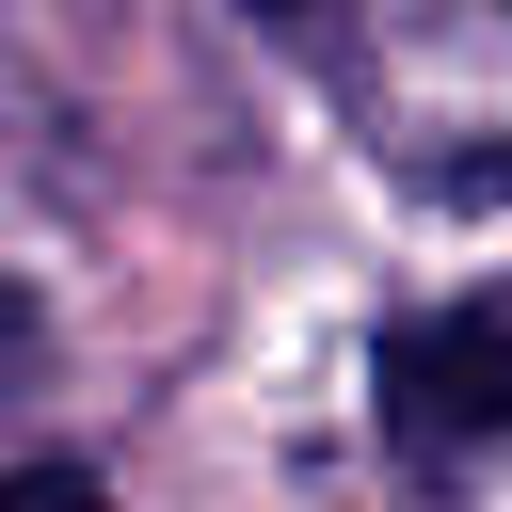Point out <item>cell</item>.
<instances>
[{
  "label": "cell",
  "instance_id": "obj_1",
  "mask_svg": "<svg viewBox=\"0 0 512 512\" xmlns=\"http://www.w3.org/2000/svg\"><path fill=\"white\" fill-rule=\"evenodd\" d=\"M384 432H400V448H480V432H512V320H400V336H384Z\"/></svg>",
  "mask_w": 512,
  "mask_h": 512
},
{
  "label": "cell",
  "instance_id": "obj_2",
  "mask_svg": "<svg viewBox=\"0 0 512 512\" xmlns=\"http://www.w3.org/2000/svg\"><path fill=\"white\" fill-rule=\"evenodd\" d=\"M0 512H112L96 464H0Z\"/></svg>",
  "mask_w": 512,
  "mask_h": 512
}]
</instances>
